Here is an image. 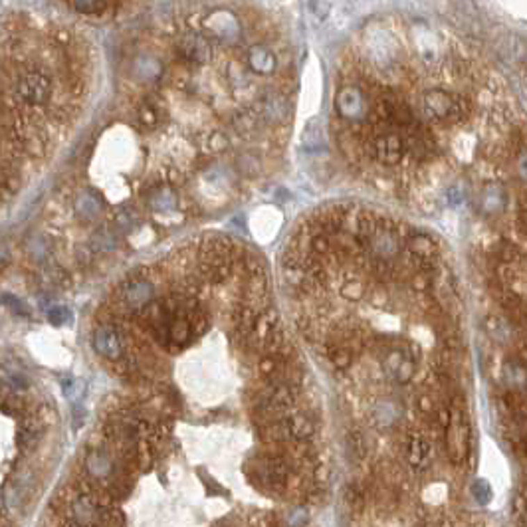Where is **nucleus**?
Wrapping results in <instances>:
<instances>
[{"label": "nucleus", "mask_w": 527, "mask_h": 527, "mask_svg": "<svg viewBox=\"0 0 527 527\" xmlns=\"http://www.w3.org/2000/svg\"><path fill=\"white\" fill-rule=\"evenodd\" d=\"M296 50L266 8L163 14L117 54L113 91L40 210L28 254L46 272L116 256L242 205L282 168Z\"/></svg>", "instance_id": "f257e3e1"}, {"label": "nucleus", "mask_w": 527, "mask_h": 527, "mask_svg": "<svg viewBox=\"0 0 527 527\" xmlns=\"http://www.w3.org/2000/svg\"><path fill=\"white\" fill-rule=\"evenodd\" d=\"M97 50L70 20L13 10L2 20V205L42 177L76 135L97 81Z\"/></svg>", "instance_id": "f03ea898"}, {"label": "nucleus", "mask_w": 527, "mask_h": 527, "mask_svg": "<svg viewBox=\"0 0 527 527\" xmlns=\"http://www.w3.org/2000/svg\"><path fill=\"white\" fill-rule=\"evenodd\" d=\"M86 22H117L168 0H54Z\"/></svg>", "instance_id": "7ed1b4c3"}, {"label": "nucleus", "mask_w": 527, "mask_h": 527, "mask_svg": "<svg viewBox=\"0 0 527 527\" xmlns=\"http://www.w3.org/2000/svg\"><path fill=\"white\" fill-rule=\"evenodd\" d=\"M91 345L95 349V353L105 357V359L116 361L119 359L121 353H123L121 337L117 333V327L113 323H100V325L93 329Z\"/></svg>", "instance_id": "20e7f679"}, {"label": "nucleus", "mask_w": 527, "mask_h": 527, "mask_svg": "<svg viewBox=\"0 0 527 527\" xmlns=\"http://www.w3.org/2000/svg\"><path fill=\"white\" fill-rule=\"evenodd\" d=\"M72 524L81 527H93L100 524V508L91 500L90 496H79L76 502L72 503Z\"/></svg>", "instance_id": "39448f33"}, {"label": "nucleus", "mask_w": 527, "mask_h": 527, "mask_svg": "<svg viewBox=\"0 0 527 527\" xmlns=\"http://www.w3.org/2000/svg\"><path fill=\"white\" fill-rule=\"evenodd\" d=\"M86 468L91 478L95 480H107L113 474V460L105 450H91L86 458Z\"/></svg>", "instance_id": "423d86ee"}, {"label": "nucleus", "mask_w": 527, "mask_h": 527, "mask_svg": "<svg viewBox=\"0 0 527 527\" xmlns=\"http://www.w3.org/2000/svg\"><path fill=\"white\" fill-rule=\"evenodd\" d=\"M503 206H505V193H503L502 187L488 184L482 191V208L489 214H494V212H500Z\"/></svg>", "instance_id": "0eeeda50"}, {"label": "nucleus", "mask_w": 527, "mask_h": 527, "mask_svg": "<svg viewBox=\"0 0 527 527\" xmlns=\"http://www.w3.org/2000/svg\"><path fill=\"white\" fill-rule=\"evenodd\" d=\"M397 416H399V409L397 404L393 402H381L377 409H375V420L379 426H393L397 423Z\"/></svg>", "instance_id": "6e6552de"}, {"label": "nucleus", "mask_w": 527, "mask_h": 527, "mask_svg": "<svg viewBox=\"0 0 527 527\" xmlns=\"http://www.w3.org/2000/svg\"><path fill=\"white\" fill-rule=\"evenodd\" d=\"M428 450H430V446H428V442L423 440L420 436H414L411 440V448H409V458H411L412 464H420L425 462V458L428 456Z\"/></svg>", "instance_id": "1a4fd4ad"}, {"label": "nucleus", "mask_w": 527, "mask_h": 527, "mask_svg": "<svg viewBox=\"0 0 527 527\" xmlns=\"http://www.w3.org/2000/svg\"><path fill=\"white\" fill-rule=\"evenodd\" d=\"M97 527H125V519L119 510H103Z\"/></svg>", "instance_id": "9d476101"}, {"label": "nucleus", "mask_w": 527, "mask_h": 527, "mask_svg": "<svg viewBox=\"0 0 527 527\" xmlns=\"http://www.w3.org/2000/svg\"><path fill=\"white\" fill-rule=\"evenodd\" d=\"M474 491H476L478 502L486 503L489 500V486L484 480H478L476 484H474Z\"/></svg>", "instance_id": "9b49d317"}, {"label": "nucleus", "mask_w": 527, "mask_h": 527, "mask_svg": "<svg viewBox=\"0 0 527 527\" xmlns=\"http://www.w3.org/2000/svg\"><path fill=\"white\" fill-rule=\"evenodd\" d=\"M412 377V365L409 361H404V363H400L399 369H397V379H399V383H407V381H411Z\"/></svg>", "instance_id": "f8f14e48"}, {"label": "nucleus", "mask_w": 527, "mask_h": 527, "mask_svg": "<svg viewBox=\"0 0 527 527\" xmlns=\"http://www.w3.org/2000/svg\"><path fill=\"white\" fill-rule=\"evenodd\" d=\"M337 355H333V365L335 367H339V369H343V367H347L349 361H351V355H349V351L345 349H341V351H335Z\"/></svg>", "instance_id": "ddd939ff"}, {"label": "nucleus", "mask_w": 527, "mask_h": 527, "mask_svg": "<svg viewBox=\"0 0 527 527\" xmlns=\"http://www.w3.org/2000/svg\"><path fill=\"white\" fill-rule=\"evenodd\" d=\"M48 317L52 320V323H62L64 320H68V311L64 308H56L48 313Z\"/></svg>", "instance_id": "4468645a"}, {"label": "nucleus", "mask_w": 527, "mask_h": 527, "mask_svg": "<svg viewBox=\"0 0 527 527\" xmlns=\"http://www.w3.org/2000/svg\"><path fill=\"white\" fill-rule=\"evenodd\" d=\"M517 173L521 179L527 180V151L519 155V159H517Z\"/></svg>", "instance_id": "2eb2a0df"}]
</instances>
